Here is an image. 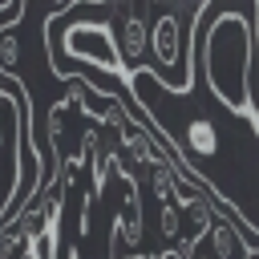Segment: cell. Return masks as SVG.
I'll return each instance as SVG.
<instances>
[{"label": "cell", "instance_id": "cell-1", "mask_svg": "<svg viewBox=\"0 0 259 259\" xmlns=\"http://www.w3.org/2000/svg\"><path fill=\"white\" fill-rule=\"evenodd\" d=\"M190 77L259 138V0H202L190 20Z\"/></svg>", "mask_w": 259, "mask_h": 259}, {"label": "cell", "instance_id": "cell-2", "mask_svg": "<svg viewBox=\"0 0 259 259\" xmlns=\"http://www.w3.org/2000/svg\"><path fill=\"white\" fill-rule=\"evenodd\" d=\"M150 57H154L150 69L162 77L166 89L186 93L194 85V77H190V32H186L178 12H162L150 24Z\"/></svg>", "mask_w": 259, "mask_h": 259}, {"label": "cell", "instance_id": "cell-3", "mask_svg": "<svg viewBox=\"0 0 259 259\" xmlns=\"http://www.w3.org/2000/svg\"><path fill=\"white\" fill-rule=\"evenodd\" d=\"M251 247L247 239L239 235V227H231L227 214H214L210 219V231H206V247H202V259H247Z\"/></svg>", "mask_w": 259, "mask_h": 259}]
</instances>
